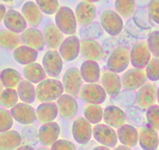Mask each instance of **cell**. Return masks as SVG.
<instances>
[{
    "mask_svg": "<svg viewBox=\"0 0 159 150\" xmlns=\"http://www.w3.org/2000/svg\"><path fill=\"white\" fill-rule=\"evenodd\" d=\"M63 83L57 79H44L36 87L37 98L41 102H48L58 99L64 92Z\"/></svg>",
    "mask_w": 159,
    "mask_h": 150,
    "instance_id": "obj_1",
    "label": "cell"
},
{
    "mask_svg": "<svg viewBox=\"0 0 159 150\" xmlns=\"http://www.w3.org/2000/svg\"><path fill=\"white\" fill-rule=\"evenodd\" d=\"M76 15L68 7L59 8L55 15L56 25L65 35H74L76 31Z\"/></svg>",
    "mask_w": 159,
    "mask_h": 150,
    "instance_id": "obj_2",
    "label": "cell"
},
{
    "mask_svg": "<svg viewBox=\"0 0 159 150\" xmlns=\"http://www.w3.org/2000/svg\"><path fill=\"white\" fill-rule=\"evenodd\" d=\"M100 24L103 30L111 36L119 35L123 27V19L119 13L111 10H106L101 13Z\"/></svg>",
    "mask_w": 159,
    "mask_h": 150,
    "instance_id": "obj_3",
    "label": "cell"
},
{
    "mask_svg": "<svg viewBox=\"0 0 159 150\" xmlns=\"http://www.w3.org/2000/svg\"><path fill=\"white\" fill-rule=\"evenodd\" d=\"M130 59L128 50L124 47H118L112 51L107 62V66L110 70L121 73L127 69Z\"/></svg>",
    "mask_w": 159,
    "mask_h": 150,
    "instance_id": "obj_4",
    "label": "cell"
},
{
    "mask_svg": "<svg viewBox=\"0 0 159 150\" xmlns=\"http://www.w3.org/2000/svg\"><path fill=\"white\" fill-rule=\"evenodd\" d=\"M95 140L99 144L114 148L118 142L117 133L113 127L104 124H96L92 130Z\"/></svg>",
    "mask_w": 159,
    "mask_h": 150,
    "instance_id": "obj_5",
    "label": "cell"
},
{
    "mask_svg": "<svg viewBox=\"0 0 159 150\" xmlns=\"http://www.w3.org/2000/svg\"><path fill=\"white\" fill-rule=\"evenodd\" d=\"M42 65L49 77L57 78L63 68L61 55L55 50L46 51L42 58Z\"/></svg>",
    "mask_w": 159,
    "mask_h": 150,
    "instance_id": "obj_6",
    "label": "cell"
},
{
    "mask_svg": "<svg viewBox=\"0 0 159 150\" xmlns=\"http://www.w3.org/2000/svg\"><path fill=\"white\" fill-rule=\"evenodd\" d=\"M80 96L83 101L91 104H102L107 98V92L103 87L98 84L89 83L80 90Z\"/></svg>",
    "mask_w": 159,
    "mask_h": 150,
    "instance_id": "obj_7",
    "label": "cell"
},
{
    "mask_svg": "<svg viewBox=\"0 0 159 150\" xmlns=\"http://www.w3.org/2000/svg\"><path fill=\"white\" fill-rule=\"evenodd\" d=\"M147 74L143 69L135 68L125 72L121 78L122 85L127 90H134L143 86L147 81Z\"/></svg>",
    "mask_w": 159,
    "mask_h": 150,
    "instance_id": "obj_8",
    "label": "cell"
},
{
    "mask_svg": "<svg viewBox=\"0 0 159 150\" xmlns=\"http://www.w3.org/2000/svg\"><path fill=\"white\" fill-rule=\"evenodd\" d=\"M82 82L83 78L80 71L76 67H72L68 70L62 78V83L65 92L72 96H77L81 89Z\"/></svg>",
    "mask_w": 159,
    "mask_h": 150,
    "instance_id": "obj_9",
    "label": "cell"
},
{
    "mask_svg": "<svg viewBox=\"0 0 159 150\" xmlns=\"http://www.w3.org/2000/svg\"><path fill=\"white\" fill-rule=\"evenodd\" d=\"M72 133L75 141L80 145H85L90 141L92 128L90 121L86 118H79L72 124Z\"/></svg>",
    "mask_w": 159,
    "mask_h": 150,
    "instance_id": "obj_10",
    "label": "cell"
},
{
    "mask_svg": "<svg viewBox=\"0 0 159 150\" xmlns=\"http://www.w3.org/2000/svg\"><path fill=\"white\" fill-rule=\"evenodd\" d=\"M130 54V62L135 68L143 69L150 61V50L146 42L135 44L132 47Z\"/></svg>",
    "mask_w": 159,
    "mask_h": 150,
    "instance_id": "obj_11",
    "label": "cell"
},
{
    "mask_svg": "<svg viewBox=\"0 0 159 150\" xmlns=\"http://www.w3.org/2000/svg\"><path fill=\"white\" fill-rule=\"evenodd\" d=\"M14 119L22 125H30L34 123L37 119V114L34 109L28 103L16 104L11 109Z\"/></svg>",
    "mask_w": 159,
    "mask_h": 150,
    "instance_id": "obj_12",
    "label": "cell"
},
{
    "mask_svg": "<svg viewBox=\"0 0 159 150\" xmlns=\"http://www.w3.org/2000/svg\"><path fill=\"white\" fill-rule=\"evenodd\" d=\"M60 128L59 125L57 122H47L44 123L40 127L38 131V140L43 146H50L55 141H57L59 137Z\"/></svg>",
    "mask_w": 159,
    "mask_h": 150,
    "instance_id": "obj_13",
    "label": "cell"
},
{
    "mask_svg": "<svg viewBox=\"0 0 159 150\" xmlns=\"http://www.w3.org/2000/svg\"><path fill=\"white\" fill-rule=\"evenodd\" d=\"M80 50V39L76 36H69L64 40L59 47V52L66 62H72L79 55Z\"/></svg>",
    "mask_w": 159,
    "mask_h": 150,
    "instance_id": "obj_14",
    "label": "cell"
},
{
    "mask_svg": "<svg viewBox=\"0 0 159 150\" xmlns=\"http://www.w3.org/2000/svg\"><path fill=\"white\" fill-rule=\"evenodd\" d=\"M75 15L80 25H89L96 18V8L92 2L84 0L80 2L76 7Z\"/></svg>",
    "mask_w": 159,
    "mask_h": 150,
    "instance_id": "obj_15",
    "label": "cell"
},
{
    "mask_svg": "<svg viewBox=\"0 0 159 150\" xmlns=\"http://www.w3.org/2000/svg\"><path fill=\"white\" fill-rule=\"evenodd\" d=\"M57 104L60 115L64 119H71L77 113V101L71 94H62L57 99Z\"/></svg>",
    "mask_w": 159,
    "mask_h": 150,
    "instance_id": "obj_16",
    "label": "cell"
},
{
    "mask_svg": "<svg viewBox=\"0 0 159 150\" xmlns=\"http://www.w3.org/2000/svg\"><path fill=\"white\" fill-rule=\"evenodd\" d=\"M3 23L8 30L15 33H22L27 27V21L23 15L15 10L11 9L7 12Z\"/></svg>",
    "mask_w": 159,
    "mask_h": 150,
    "instance_id": "obj_17",
    "label": "cell"
},
{
    "mask_svg": "<svg viewBox=\"0 0 159 150\" xmlns=\"http://www.w3.org/2000/svg\"><path fill=\"white\" fill-rule=\"evenodd\" d=\"M157 98L156 86L152 83H145L136 94V101L140 108L148 109L154 104Z\"/></svg>",
    "mask_w": 159,
    "mask_h": 150,
    "instance_id": "obj_18",
    "label": "cell"
},
{
    "mask_svg": "<svg viewBox=\"0 0 159 150\" xmlns=\"http://www.w3.org/2000/svg\"><path fill=\"white\" fill-rule=\"evenodd\" d=\"M101 83L109 96H117L122 88V81L117 74L113 71H106L101 77Z\"/></svg>",
    "mask_w": 159,
    "mask_h": 150,
    "instance_id": "obj_19",
    "label": "cell"
},
{
    "mask_svg": "<svg viewBox=\"0 0 159 150\" xmlns=\"http://www.w3.org/2000/svg\"><path fill=\"white\" fill-rule=\"evenodd\" d=\"M157 130L150 126H145L139 132V145L143 149H157L159 145V138Z\"/></svg>",
    "mask_w": 159,
    "mask_h": 150,
    "instance_id": "obj_20",
    "label": "cell"
},
{
    "mask_svg": "<svg viewBox=\"0 0 159 150\" xmlns=\"http://www.w3.org/2000/svg\"><path fill=\"white\" fill-rule=\"evenodd\" d=\"M126 114L119 107L115 105L107 106L103 112V121L107 125L115 128H119L124 125Z\"/></svg>",
    "mask_w": 159,
    "mask_h": 150,
    "instance_id": "obj_21",
    "label": "cell"
},
{
    "mask_svg": "<svg viewBox=\"0 0 159 150\" xmlns=\"http://www.w3.org/2000/svg\"><path fill=\"white\" fill-rule=\"evenodd\" d=\"M44 38L45 45L50 49H57L60 47L64 41L63 32L57 27V26L50 23L45 26L43 30Z\"/></svg>",
    "mask_w": 159,
    "mask_h": 150,
    "instance_id": "obj_22",
    "label": "cell"
},
{
    "mask_svg": "<svg viewBox=\"0 0 159 150\" xmlns=\"http://www.w3.org/2000/svg\"><path fill=\"white\" fill-rule=\"evenodd\" d=\"M22 42L26 46L42 51L45 46V38L42 32L35 28H28L22 33L21 35Z\"/></svg>",
    "mask_w": 159,
    "mask_h": 150,
    "instance_id": "obj_23",
    "label": "cell"
},
{
    "mask_svg": "<svg viewBox=\"0 0 159 150\" xmlns=\"http://www.w3.org/2000/svg\"><path fill=\"white\" fill-rule=\"evenodd\" d=\"M80 51L84 58L89 60L101 59L103 51L101 46L93 39H85L80 42Z\"/></svg>",
    "mask_w": 159,
    "mask_h": 150,
    "instance_id": "obj_24",
    "label": "cell"
},
{
    "mask_svg": "<svg viewBox=\"0 0 159 150\" xmlns=\"http://www.w3.org/2000/svg\"><path fill=\"white\" fill-rule=\"evenodd\" d=\"M56 104L51 101L43 102L37 108V119L41 123H47L52 121L57 116L59 109Z\"/></svg>",
    "mask_w": 159,
    "mask_h": 150,
    "instance_id": "obj_25",
    "label": "cell"
},
{
    "mask_svg": "<svg viewBox=\"0 0 159 150\" xmlns=\"http://www.w3.org/2000/svg\"><path fill=\"white\" fill-rule=\"evenodd\" d=\"M13 57L20 65H28L34 62L38 59V52L36 49L29 46H21L15 49Z\"/></svg>",
    "mask_w": 159,
    "mask_h": 150,
    "instance_id": "obj_26",
    "label": "cell"
},
{
    "mask_svg": "<svg viewBox=\"0 0 159 150\" xmlns=\"http://www.w3.org/2000/svg\"><path fill=\"white\" fill-rule=\"evenodd\" d=\"M139 138V135L137 129L132 125L124 124L118 128V138L123 145L130 148L136 146Z\"/></svg>",
    "mask_w": 159,
    "mask_h": 150,
    "instance_id": "obj_27",
    "label": "cell"
},
{
    "mask_svg": "<svg viewBox=\"0 0 159 150\" xmlns=\"http://www.w3.org/2000/svg\"><path fill=\"white\" fill-rule=\"evenodd\" d=\"M80 74L84 81L95 83L100 78V68L95 60H87L80 66Z\"/></svg>",
    "mask_w": 159,
    "mask_h": 150,
    "instance_id": "obj_28",
    "label": "cell"
},
{
    "mask_svg": "<svg viewBox=\"0 0 159 150\" xmlns=\"http://www.w3.org/2000/svg\"><path fill=\"white\" fill-rule=\"evenodd\" d=\"M22 13L30 25L37 27L42 22V11L34 2L29 1L24 3L22 7Z\"/></svg>",
    "mask_w": 159,
    "mask_h": 150,
    "instance_id": "obj_29",
    "label": "cell"
},
{
    "mask_svg": "<svg viewBox=\"0 0 159 150\" xmlns=\"http://www.w3.org/2000/svg\"><path fill=\"white\" fill-rule=\"evenodd\" d=\"M23 76L26 80L32 83H39L46 77V72L43 65L39 63L33 62L28 64L23 69Z\"/></svg>",
    "mask_w": 159,
    "mask_h": 150,
    "instance_id": "obj_30",
    "label": "cell"
},
{
    "mask_svg": "<svg viewBox=\"0 0 159 150\" xmlns=\"http://www.w3.org/2000/svg\"><path fill=\"white\" fill-rule=\"evenodd\" d=\"M22 138L17 131L7 130L1 133L0 148L1 149L9 150L18 148L22 143Z\"/></svg>",
    "mask_w": 159,
    "mask_h": 150,
    "instance_id": "obj_31",
    "label": "cell"
},
{
    "mask_svg": "<svg viewBox=\"0 0 159 150\" xmlns=\"http://www.w3.org/2000/svg\"><path fill=\"white\" fill-rule=\"evenodd\" d=\"M18 94L19 98L23 102L31 104L37 98L34 85L30 81H22L18 86Z\"/></svg>",
    "mask_w": 159,
    "mask_h": 150,
    "instance_id": "obj_32",
    "label": "cell"
},
{
    "mask_svg": "<svg viewBox=\"0 0 159 150\" xmlns=\"http://www.w3.org/2000/svg\"><path fill=\"white\" fill-rule=\"evenodd\" d=\"M1 81L6 88H15L18 86L20 82L22 81L21 74L15 69L7 68L2 70L1 74Z\"/></svg>",
    "mask_w": 159,
    "mask_h": 150,
    "instance_id": "obj_33",
    "label": "cell"
},
{
    "mask_svg": "<svg viewBox=\"0 0 159 150\" xmlns=\"http://www.w3.org/2000/svg\"><path fill=\"white\" fill-rule=\"evenodd\" d=\"M21 40L18 33L13 32L10 30H2L0 35V45L3 49H16L19 46Z\"/></svg>",
    "mask_w": 159,
    "mask_h": 150,
    "instance_id": "obj_34",
    "label": "cell"
},
{
    "mask_svg": "<svg viewBox=\"0 0 159 150\" xmlns=\"http://www.w3.org/2000/svg\"><path fill=\"white\" fill-rule=\"evenodd\" d=\"M85 118L92 124H98L103 118V109L98 104H92L88 105L84 109Z\"/></svg>",
    "mask_w": 159,
    "mask_h": 150,
    "instance_id": "obj_35",
    "label": "cell"
},
{
    "mask_svg": "<svg viewBox=\"0 0 159 150\" xmlns=\"http://www.w3.org/2000/svg\"><path fill=\"white\" fill-rule=\"evenodd\" d=\"M115 8L122 17L129 18L134 13L135 2L134 0H116Z\"/></svg>",
    "mask_w": 159,
    "mask_h": 150,
    "instance_id": "obj_36",
    "label": "cell"
},
{
    "mask_svg": "<svg viewBox=\"0 0 159 150\" xmlns=\"http://www.w3.org/2000/svg\"><path fill=\"white\" fill-rule=\"evenodd\" d=\"M18 91L13 88H7L2 91L0 97L1 105L5 108H12L17 104L18 101Z\"/></svg>",
    "mask_w": 159,
    "mask_h": 150,
    "instance_id": "obj_37",
    "label": "cell"
},
{
    "mask_svg": "<svg viewBox=\"0 0 159 150\" xmlns=\"http://www.w3.org/2000/svg\"><path fill=\"white\" fill-rule=\"evenodd\" d=\"M41 11L46 15H53L59 10L58 0H36Z\"/></svg>",
    "mask_w": 159,
    "mask_h": 150,
    "instance_id": "obj_38",
    "label": "cell"
},
{
    "mask_svg": "<svg viewBox=\"0 0 159 150\" xmlns=\"http://www.w3.org/2000/svg\"><path fill=\"white\" fill-rule=\"evenodd\" d=\"M147 119L150 127L159 131V105H153L147 109Z\"/></svg>",
    "mask_w": 159,
    "mask_h": 150,
    "instance_id": "obj_39",
    "label": "cell"
},
{
    "mask_svg": "<svg viewBox=\"0 0 159 150\" xmlns=\"http://www.w3.org/2000/svg\"><path fill=\"white\" fill-rule=\"evenodd\" d=\"M146 74L150 81H156L159 80V58H152L146 66Z\"/></svg>",
    "mask_w": 159,
    "mask_h": 150,
    "instance_id": "obj_40",
    "label": "cell"
},
{
    "mask_svg": "<svg viewBox=\"0 0 159 150\" xmlns=\"http://www.w3.org/2000/svg\"><path fill=\"white\" fill-rule=\"evenodd\" d=\"M13 125V116L7 109H0V131L1 133L10 130Z\"/></svg>",
    "mask_w": 159,
    "mask_h": 150,
    "instance_id": "obj_41",
    "label": "cell"
},
{
    "mask_svg": "<svg viewBox=\"0 0 159 150\" xmlns=\"http://www.w3.org/2000/svg\"><path fill=\"white\" fill-rule=\"evenodd\" d=\"M147 44L153 55L159 58V31H154L150 33L147 40Z\"/></svg>",
    "mask_w": 159,
    "mask_h": 150,
    "instance_id": "obj_42",
    "label": "cell"
},
{
    "mask_svg": "<svg viewBox=\"0 0 159 150\" xmlns=\"http://www.w3.org/2000/svg\"><path fill=\"white\" fill-rule=\"evenodd\" d=\"M149 15L155 23L159 24V0H150L148 5Z\"/></svg>",
    "mask_w": 159,
    "mask_h": 150,
    "instance_id": "obj_43",
    "label": "cell"
},
{
    "mask_svg": "<svg viewBox=\"0 0 159 150\" xmlns=\"http://www.w3.org/2000/svg\"><path fill=\"white\" fill-rule=\"evenodd\" d=\"M51 149H76L75 145L71 141L66 140H59L55 141L52 145Z\"/></svg>",
    "mask_w": 159,
    "mask_h": 150,
    "instance_id": "obj_44",
    "label": "cell"
},
{
    "mask_svg": "<svg viewBox=\"0 0 159 150\" xmlns=\"http://www.w3.org/2000/svg\"><path fill=\"white\" fill-rule=\"evenodd\" d=\"M0 8H1V11H0L1 12V14H0V20L2 21L4 19V18H5V15L7 14V12H6V7L2 4L0 5Z\"/></svg>",
    "mask_w": 159,
    "mask_h": 150,
    "instance_id": "obj_45",
    "label": "cell"
},
{
    "mask_svg": "<svg viewBox=\"0 0 159 150\" xmlns=\"http://www.w3.org/2000/svg\"><path fill=\"white\" fill-rule=\"evenodd\" d=\"M17 149H34V148L29 145H22V146H19L18 147Z\"/></svg>",
    "mask_w": 159,
    "mask_h": 150,
    "instance_id": "obj_46",
    "label": "cell"
},
{
    "mask_svg": "<svg viewBox=\"0 0 159 150\" xmlns=\"http://www.w3.org/2000/svg\"><path fill=\"white\" fill-rule=\"evenodd\" d=\"M116 149H130V147L127 146V145H120V146H118L116 147Z\"/></svg>",
    "mask_w": 159,
    "mask_h": 150,
    "instance_id": "obj_47",
    "label": "cell"
},
{
    "mask_svg": "<svg viewBox=\"0 0 159 150\" xmlns=\"http://www.w3.org/2000/svg\"><path fill=\"white\" fill-rule=\"evenodd\" d=\"M94 149H106V150H108L110 149V147H107L106 145H103V146H97L96 148H94Z\"/></svg>",
    "mask_w": 159,
    "mask_h": 150,
    "instance_id": "obj_48",
    "label": "cell"
},
{
    "mask_svg": "<svg viewBox=\"0 0 159 150\" xmlns=\"http://www.w3.org/2000/svg\"><path fill=\"white\" fill-rule=\"evenodd\" d=\"M157 102H158V104H159V87H158V89H157Z\"/></svg>",
    "mask_w": 159,
    "mask_h": 150,
    "instance_id": "obj_49",
    "label": "cell"
},
{
    "mask_svg": "<svg viewBox=\"0 0 159 150\" xmlns=\"http://www.w3.org/2000/svg\"><path fill=\"white\" fill-rule=\"evenodd\" d=\"M84 1H88V2H99V0H84Z\"/></svg>",
    "mask_w": 159,
    "mask_h": 150,
    "instance_id": "obj_50",
    "label": "cell"
},
{
    "mask_svg": "<svg viewBox=\"0 0 159 150\" xmlns=\"http://www.w3.org/2000/svg\"><path fill=\"white\" fill-rule=\"evenodd\" d=\"M2 1L5 2H13L14 0H2Z\"/></svg>",
    "mask_w": 159,
    "mask_h": 150,
    "instance_id": "obj_51",
    "label": "cell"
}]
</instances>
